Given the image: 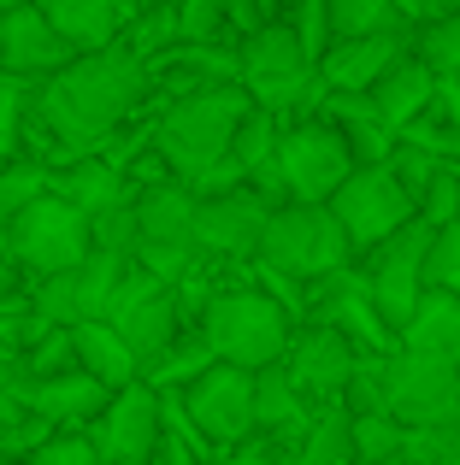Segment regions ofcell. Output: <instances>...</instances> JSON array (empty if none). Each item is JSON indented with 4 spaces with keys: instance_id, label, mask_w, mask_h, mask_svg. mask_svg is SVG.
<instances>
[{
    "instance_id": "cell-1",
    "label": "cell",
    "mask_w": 460,
    "mask_h": 465,
    "mask_svg": "<svg viewBox=\"0 0 460 465\" xmlns=\"http://www.w3.org/2000/svg\"><path fill=\"white\" fill-rule=\"evenodd\" d=\"M142 83H148V65L118 42L101 47V54H77L54 83L35 89V113H42L47 136L59 142L65 165L89 159L106 130L125 124V113L142 101Z\"/></svg>"
},
{
    "instance_id": "cell-2",
    "label": "cell",
    "mask_w": 460,
    "mask_h": 465,
    "mask_svg": "<svg viewBox=\"0 0 460 465\" xmlns=\"http://www.w3.org/2000/svg\"><path fill=\"white\" fill-rule=\"evenodd\" d=\"M248 113H254V94L242 89V83L189 89L160 113V124H154L148 142L160 148V159L172 165L177 183H195L207 165H219V159L236 148V130L248 124Z\"/></svg>"
},
{
    "instance_id": "cell-3",
    "label": "cell",
    "mask_w": 460,
    "mask_h": 465,
    "mask_svg": "<svg viewBox=\"0 0 460 465\" xmlns=\"http://www.w3.org/2000/svg\"><path fill=\"white\" fill-rule=\"evenodd\" d=\"M201 336L213 341L219 365H242V371H272L289 353V307L265 289H230L213 295L201 312Z\"/></svg>"
},
{
    "instance_id": "cell-4",
    "label": "cell",
    "mask_w": 460,
    "mask_h": 465,
    "mask_svg": "<svg viewBox=\"0 0 460 465\" xmlns=\"http://www.w3.org/2000/svg\"><path fill=\"white\" fill-rule=\"evenodd\" d=\"M355 253L343 218L331 206H284L260 242V265L272 277H336Z\"/></svg>"
},
{
    "instance_id": "cell-5",
    "label": "cell",
    "mask_w": 460,
    "mask_h": 465,
    "mask_svg": "<svg viewBox=\"0 0 460 465\" xmlns=\"http://www.w3.org/2000/svg\"><path fill=\"white\" fill-rule=\"evenodd\" d=\"M0 236H6L12 260L30 265L35 277H65L95 253L89 213H77V206L59 201V194H42L35 206H24L12 224H0Z\"/></svg>"
},
{
    "instance_id": "cell-6",
    "label": "cell",
    "mask_w": 460,
    "mask_h": 465,
    "mask_svg": "<svg viewBox=\"0 0 460 465\" xmlns=\"http://www.w3.org/2000/svg\"><path fill=\"white\" fill-rule=\"evenodd\" d=\"M236 59H242V89H248L254 106H265V113H284V106H295V101H313V89H325V77H319V65H313V54L301 47L295 24H265V30H254Z\"/></svg>"
},
{
    "instance_id": "cell-7",
    "label": "cell",
    "mask_w": 460,
    "mask_h": 465,
    "mask_svg": "<svg viewBox=\"0 0 460 465\" xmlns=\"http://www.w3.org/2000/svg\"><path fill=\"white\" fill-rule=\"evenodd\" d=\"M384 412L407 430H460V365L402 348L384 360Z\"/></svg>"
},
{
    "instance_id": "cell-8",
    "label": "cell",
    "mask_w": 460,
    "mask_h": 465,
    "mask_svg": "<svg viewBox=\"0 0 460 465\" xmlns=\"http://www.w3.org/2000/svg\"><path fill=\"white\" fill-rule=\"evenodd\" d=\"M331 213L343 218V230H348L355 248H384L395 230L414 224L419 194L395 177V165H360L355 177L331 194Z\"/></svg>"
},
{
    "instance_id": "cell-9",
    "label": "cell",
    "mask_w": 460,
    "mask_h": 465,
    "mask_svg": "<svg viewBox=\"0 0 460 465\" xmlns=\"http://www.w3.org/2000/svg\"><path fill=\"white\" fill-rule=\"evenodd\" d=\"M277 165L295 206H331V194L360 171V159L336 124H295L277 142Z\"/></svg>"
},
{
    "instance_id": "cell-10",
    "label": "cell",
    "mask_w": 460,
    "mask_h": 465,
    "mask_svg": "<svg viewBox=\"0 0 460 465\" xmlns=\"http://www.w3.org/2000/svg\"><path fill=\"white\" fill-rule=\"evenodd\" d=\"M431 242H437V230H431L425 218H414V224L395 230L384 248H372L366 289H372V307L384 312V324H390L395 336L414 324L419 301H425V253H431Z\"/></svg>"
},
{
    "instance_id": "cell-11",
    "label": "cell",
    "mask_w": 460,
    "mask_h": 465,
    "mask_svg": "<svg viewBox=\"0 0 460 465\" xmlns=\"http://www.w3.org/2000/svg\"><path fill=\"white\" fill-rule=\"evenodd\" d=\"M95 448H101L106 465H136V460H154L165 442V395H154L148 383H130L113 395V407H106V419L95 424L89 436Z\"/></svg>"
},
{
    "instance_id": "cell-12",
    "label": "cell",
    "mask_w": 460,
    "mask_h": 465,
    "mask_svg": "<svg viewBox=\"0 0 460 465\" xmlns=\"http://www.w3.org/2000/svg\"><path fill=\"white\" fill-rule=\"evenodd\" d=\"M254 377H260V371L213 365L201 383H189L184 412L201 424V436H207L213 448H236L248 430H260V424H254Z\"/></svg>"
},
{
    "instance_id": "cell-13",
    "label": "cell",
    "mask_w": 460,
    "mask_h": 465,
    "mask_svg": "<svg viewBox=\"0 0 460 465\" xmlns=\"http://www.w3.org/2000/svg\"><path fill=\"white\" fill-rule=\"evenodd\" d=\"M71 59H77V47L47 24V12L35 6V0L0 18V71H6V77H47L54 83Z\"/></svg>"
},
{
    "instance_id": "cell-14",
    "label": "cell",
    "mask_w": 460,
    "mask_h": 465,
    "mask_svg": "<svg viewBox=\"0 0 460 465\" xmlns=\"http://www.w3.org/2000/svg\"><path fill=\"white\" fill-rule=\"evenodd\" d=\"M265 224H272V206H265L254 189L219 194V201H201V213H195V248L242 260V253H260Z\"/></svg>"
},
{
    "instance_id": "cell-15",
    "label": "cell",
    "mask_w": 460,
    "mask_h": 465,
    "mask_svg": "<svg viewBox=\"0 0 460 465\" xmlns=\"http://www.w3.org/2000/svg\"><path fill=\"white\" fill-rule=\"evenodd\" d=\"M289 383L301 389V395H343L348 383H355V341H348V330L336 324H319L307 330V336L289 348Z\"/></svg>"
},
{
    "instance_id": "cell-16",
    "label": "cell",
    "mask_w": 460,
    "mask_h": 465,
    "mask_svg": "<svg viewBox=\"0 0 460 465\" xmlns=\"http://www.w3.org/2000/svg\"><path fill=\"white\" fill-rule=\"evenodd\" d=\"M402 59H407V42L395 30L390 35H360V42H336L331 54L319 59V77H325V89H336V94H372Z\"/></svg>"
},
{
    "instance_id": "cell-17",
    "label": "cell",
    "mask_w": 460,
    "mask_h": 465,
    "mask_svg": "<svg viewBox=\"0 0 460 465\" xmlns=\"http://www.w3.org/2000/svg\"><path fill=\"white\" fill-rule=\"evenodd\" d=\"M118 389H106L89 371H65V377H30V419H47L54 430L65 424H95L106 419Z\"/></svg>"
},
{
    "instance_id": "cell-18",
    "label": "cell",
    "mask_w": 460,
    "mask_h": 465,
    "mask_svg": "<svg viewBox=\"0 0 460 465\" xmlns=\"http://www.w3.org/2000/svg\"><path fill=\"white\" fill-rule=\"evenodd\" d=\"M35 6L47 12V24H54L77 54L118 47V30H125V18H130L125 0H35Z\"/></svg>"
},
{
    "instance_id": "cell-19",
    "label": "cell",
    "mask_w": 460,
    "mask_h": 465,
    "mask_svg": "<svg viewBox=\"0 0 460 465\" xmlns=\"http://www.w3.org/2000/svg\"><path fill=\"white\" fill-rule=\"evenodd\" d=\"M195 213H201V201L189 183H160V189L136 194L142 242H154V248H195Z\"/></svg>"
},
{
    "instance_id": "cell-20",
    "label": "cell",
    "mask_w": 460,
    "mask_h": 465,
    "mask_svg": "<svg viewBox=\"0 0 460 465\" xmlns=\"http://www.w3.org/2000/svg\"><path fill=\"white\" fill-rule=\"evenodd\" d=\"M54 194H59V201H71L77 213H89V218H101V213H113V206L136 201V194H130V177L118 165H106L101 153L59 165L54 171Z\"/></svg>"
},
{
    "instance_id": "cell-21",
    "label": "cell",
    "mask_w": 460,
    "mask_h": 465,
    "mask_svg": "<svg viewBox=\"0 0 460 465\" xmlns=\"http://www.w3.org/2000/svg\"><path fill=\"white\" fill-rule=\"evenodd\" d=\"M113 324H118V336L130 341V353H136L142 365H154L184 336V301H177V289H160V295H148L142 307H130L125 318H113Z\"/></svg>"
},
{
    "instance_id": "cell-22",
    "label": "cell",
    "mask_w": 460,
    "mask_h": 465,
    "mask_svg": "<svg viewBox=\"0 0 460 465\" xmlns=\"http://www.w3.org/2000/svg\"><path fill=\"white\" fill-rule=\"evenodd\" d=\"M71 336H77V365H83L89 377H101L106 389L142 383V360L130 353V341L118 336V324H106V318H89V324H71Z\"/></svg>"
},
{
    "instance_id": "cell-23",
    "label": "cell",
    "mask_w": 460,
    "mask_h": 465,
    "mask_svg": "<svg viewBox=\"0 0 460 465\" xmlns=\"http://www.w3.org/2000/svg\"><path fill=\"white\" fill-rule=\"evenodd\" d=\"M402 348L425 353V360L460 365V295H455V289H425L414 324L402 330Z\"/></svg>"
},
{
    "instance_id": "cell-24",
    "label": "cell",
    "mask_w": 460,
    "mask_h": 465,
    "mask_svg": "<svg viewBox=\"0 0 460 465\" xmlns=\"http://www.w3.org/2000/svg\"><path fill=\"white\" fill-rule=\"evenodd\" d=\"M366 101H372V113H378L390 130H402V124H414V118L437 101V71H431L425 59H402V65H395Z\"/></svg>"
},
{
    "instance_id": "cell-25",
    "label": "cell",
    "mask_w": 460,
    "mask_h": 465,
    "mask_svg": "<svg viewBox=\"0 0 460 465\" xmlns=\"http://www.w3.org/2000/svg\"><path fill=\"white\" fill-rule=\"evenodd\" d=\"M219 365V353H213V341L201 336V330H184V336L172 341V348L160 353L154 365H142V383L154 389V395H165L172 383H201V377Z\"/></svg>"
},
{
    "instance_id": "cell-26",
    "label": "cell",
    "mask_w": 460,
    "mask_h": 465,
    "mask_svg": "<svg viewBox=\"0 0 460 465\" xmlns=\"http://www.w3.org/2000/svg\"><path fill=\"white\" fill-rule=\"evenodd\" d=\"M254 424L260 430H307V395L277 365L254 377Z\"/></svg>"
},
{
    "instance_id": "cell-27",
    "label": "cell",
    "mask_w": 460,
    "mask_h": 465,
    "mask_svg": "<svg viewBox=\"0 0 460 465\" xmlns=\"http://www.w3.org/2000/svg\"><path fill=\"white\" fill-rule=\"evenodd\" d=\"M336 130L348 136L360 165H390V124L372 113V101H336Z\"/></svg>"
},
{
    "instance_id": "cell-28",
    "label": "cell",
    "mask_w": 460,
    "mask_h": 465,
    "mask_svg": "<svg viewBox=\"0 0 460 465\" xmlns=\"http://www.w3.org/2000/svg\"><path fill=\"white\" fill-rule=\"evenodd\" d=\"M325 12H331L336 42H360V35H390V30H395V18H402V6H395V0H325Z\"/></svg>"
},
{
    "instance_id": "cell-29",
    "label": "cell",
    "mask_w": 460,
    "mask_h": 465,
    "mask_svg": "<svg viewBox=\"0 0 460 465\" xmlns=\"http://www.w3.org/2000/svg\"><path fill=\"white\" fill-rule=\"evenodd\" d=\"M355 460V412L331 407L307 424V448H301V465H348Z\"/></svg>"
},
{
    "instance_id": "cell-30",
    "label": "cell",
    "mask_w": 460,
    "mask_h": 465,
    "mask_svg": "<svg viewBox=\"0 0 460 465\" xmlns=\"http://www.w3.org/2000/svg\"><path fill=\"white\" fill-rule=\"evenodd\" d=\"M355 460L360 465L407 460V424H395L390 412H366V419H355Z\"/></svg>"
},
{
    "instance_id": "cell-31",
    "label": "cell",
    "mask_w": 460,
    "mask_h": 465,
    "mask_svg": "<svg viewBox=\"0 0 460 465\" xmlns=\"http://www.w3.org/2000/svg\"><path fill=\"white\" fill-rule=\"evenodd\" d=\"M42 194H54V171L47 165H30V159L0 165V224H12V218H18L24 206H35Z\"/></svg>"
},
{
    "instance_id": "cell-32",
    "label": "cell",
    "mask_w": 460,
    "mask_h": 465,
    "mask_svg": "<svg viewBox=\"0 0 460 465\" xmlns=\"http://www.w3.org/2000/svg\"><path fill=\"white\" fill-rule=\"evenodd\" d=\"M130 54L148 65V59H160V54H177L184 47V24H177V6H148L136 24H130Z\"/></svg>"
},
{
    "instance_id": "cell-33",
    "label": "cell",
    "mask_w": 460,
    "mask_h": 465,
    "mask_svg": "<svg viewBox=\"0 0 460 465\" xmlns=\"http://www.w3.org/2000/svg\"><path fill=\"white\" fill-rule=\"evenodd\" d=\"M277 142H284L277 118L265 113V106H254V113H248V124L236 130V148H230V153H236L242 165H248V177H254V171H260L265 159H277Z\"/></svg>"
},
{
    "instance_id": "cell-34",
    "label": "cell",
    "mask_w": 460,
    "mask_h": 465,
    "mask_svg": "<svg viewBox=\"0 0 460 465\" xmlns=\"http://www.w3.org/2000/svg\"><path fill=\"white\" fill-rule=\"evenodd\" d=\"M24 371H30V377H65V371H83V365H77V336H71V330H47L35 348H24Z\"/></svg>"
},
{
    "instance_id": "cell-35",
    "label": "cell",
    "mask_w": 460,
    "mask_h": 465,
    "mask_svg": "<svg viewBox=\"0 0 460 465\" xmlns=\"http://www.w3.org/2000/svg\"><path fill=\"white\" fill-rule=\"evenodd\" d=\"M230 6L225 0H177V24H184V47H213V35L225 30Z\"/></svg>"
},
{
    "instance_id": "cell-36",
    "label": "cell",
    "mask_w": 460,
    "mask_h": 465,
    "mask_svg": "<svg viewBox=\"0 0 460 465\" xmlns=\"http://www.w3.org/2000/svg\"><path fill=\"white\" fill-rule=\"evenodd\" d=\"M425 289H455V295H460V224L437 230V242H431V253H425Z\"/></svg>"
},
{
    "instance_id": "cell-37",
    "label": "cell",
    "mask_w": 460,
    "mask_h": 465,
    "mask_svg": "<svg viewBox=\"0 0 460 465\" xmlns=\"http://www.w3.org/2000/svg\"><path fill=\"white\" fill-rule=\"evenodd\" d=\"M419 59H425L431 71H443V77H460V12L443 24H431L425 42H419Z\"/></svg>"
},
{
    "instance_id": "cell-38",
    "label": "cell",
    "mask_w": 460,
    "mask_h": 465,
    "mask_svg": "<svg viewBox=\"0 0 460 465\" xmlns=\"http://www.w3.org/2000/svg\"><path fill=\"white\" fill-rule=\"evenodd\" d=\"M30 419V371L24 365H0V436L18 430Z\"/></svg>"
},
{
    "instance_id": "cell-39",
    "label": "cell",
    "mask_w": 460,
    "mask_h": 465,
    "mask_svg": "<svg viewBox=\"0 0 460 465\" xmlns=\"http://www.w3.org/2000/svg\"><path fill=\"white\" fill-rule=\"evenodd\" d=\"M295 35H301V47L313 54V65H319V59L336 47V30H331V12H325V0H301V12H295Z\"/></svg>"
},
{
    "instance_id": "cell-40",
    "label": "cell",
    "mask_w": 460,
    "mask_h": 465,
    "mask_svg": "<svg viewBox=\"0 0 460 465\" xmlns=\"http://www.w3.org/2000/svg\"><path fill=\"white\" fill-rule=\"evenodd\" d=\"M24 83L18 77H6V71H0V165H6L12 159V142H18V124H24Z\"/></svg>"
},
{
    "instance_id": "cell-41",
    "label": "cell",
    "mask_w": 460,
    "mask_h": 465,
    "mask_svg": "<svg viewBox=\"0 0 460 465\" xmlns=\"http://www.w3.org/2000/svg\"><path fill=\"white\" fill-rule=\"evenodd\" d=\"M30 465H106L101 460V448L89 442V436H71V430H59L54 442L42 448V454H35Z\"/></svg>"
},
{
    "instance_id": "cell-42",
    "label": "cell",
    "mask_w": 460,
    "mask_h": 465,
    "mask_svg": "<svg viewBox=\"0 0 460 465\" xmlns=\"http://www.w3.org/2000/svg\"><path fill=\"white\" fill-rule=\"evenodd\" d=\"M395 6H402V18H414V24H443V18H455L460 12V0H395Z\"/></svg>"
},
{
    "instance_id": "cell-43",
    "label": "cell",
    "mask_w": 460,
    "mask_h": 465,
    "mask_svg": "<svg viewBox=\"0 0 460 465\" xmlns=\"http://www.w3.org/2000/svg\"><path fill=\"white\" fill-rule=\"evenodd\" d=\"M154 465H207V460H201L177 430H165V442H160V454H154Z\"/></svg>"
},
{
    "instance_id": "cell-44",
    "label": "cell",
    "mask_w": 460,
    "mask_h": 465,
    "mask_svg": "<svg viewBox=\"0 0 460 465\" xmlns=\"http://www.w3.org/2000/svg\"><path fill=\"white\" fill-rule=\"evenodd\" d=\"M219 465H277L272 454H230V460H219Z\"/></svg>"
},
{
    "instance_id": "cell-45",
    "label": "cell",
    "mask_w": 460,
    "mask_h": 465,
    "mask_svg": "<svg viewBox=\"0 0 460 465\" xmlns=\"http://www.w3.org/2000/svg\"><path fill=\"white\" fill-rule=\"evenodd\" d=\"M18 6H30V0H0V18H6V12H18Z\"/></svg>"
},
{
    "instance_id": "cell-46",
    "label": "cell",
    "mask_w": 460,
    "mask_h": 465,
    "mask_svg": "<svg viewBox=\"0 0 460 465\" xmlns=\"http://www.w3.org/2000/svg\"><path fill=\"white\" fill-rule=\"evenodd\" d=\"M0 465H18V460H0Z\"/></svg>"
},
{
    "instance_id": "cell-47",
    "label": "cell",
    "mask_w": 460,
    "mask_h": 465,
    "mask_svg": "<svg viewBox=\"0 0 460 465\" xmlns=\"http://www.w3.org/2000/svg\"><path fill=\"white\" fill-rule=\"evenodd\" d=\"M449 465H460V454H455V460H449Z\"/></svg>"
},
{
    "instance_id": "cell-48",
    "label": "cell",
    "mask_w": 460,
    "mask_h": 465,
    "mask_svg": "<svg viewBox=\"0 0 460 465\" xmlns=\"http://www.w3.org/2000/svg\"><path fill=\"white\" fill-rule=\"evenodd\" d=\"M295 6H301V0H295Z\"/></svg>"
}]
</instances>
